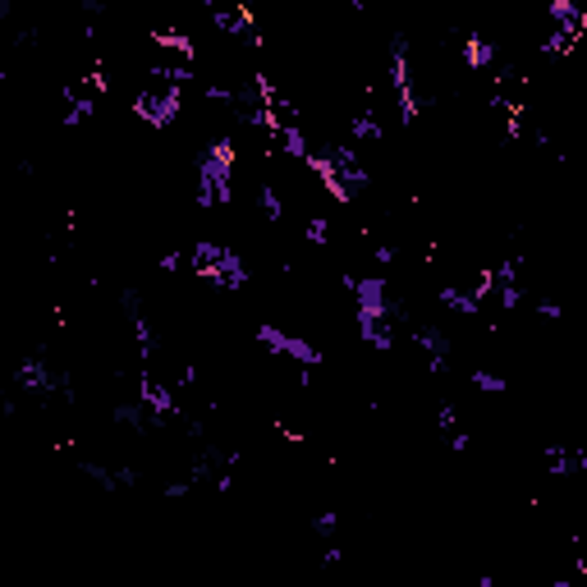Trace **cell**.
I'll return each instance as SVG.
<instances>
[{
  "label": "cell",
  "mask_w": 587,
  "mask_h": 587,
  "mask_svg": "<svg viewBox=\"0 0 587 587\" xmlns=\"http://www.w3.org/2000/svg\"><path fill=\"white\" fill-rule=\"evenodd\" d=\"M473 390L477 395H487V399H500V395H510V377L505 372H496V367H473Z\"/></svg>",
  "instance_id": "cell-1"
}]
</instances>
